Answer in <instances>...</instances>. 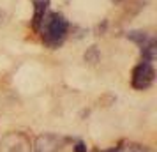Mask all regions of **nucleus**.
I'll return each instance as SVG.
<instances>
[{"label": "nucleus", "instance_id": "1", "mask_svg": "<svg viewBox=\"0 0 157 152\" xmlns=\"http://www.w3.org/2000/svg\"><path fill=\"white\" fill-rule=\"evenodd\" d=\"M67 30H69V23L62 14L58 13H46L43 21L39 25L37 32H41L43 41L50 48H58L60 44L65 41L67 37Z\"/></svg>", "mask_w": 157, "mask_h": 152}, {"label": "nucleus", "instance_id": "2", "mask_svg": "<svg viewBox=\"0 0 157 152\" xmlns=\"http://www.w3.org/2000/svg\"><path fill=\"white\" fill-rule=\"evenodd\" d=\"M0 152H32V142L21 131H9L2 136Z\"/></svg>", "mask_w": 157, "mask_h": 152}, {"label": "nucleus", "instance_id": "3", "mask_svg": "<svg viewBox=\"0 0 157 152\" xmlns=\"http://www.w3.org/2000/svg\"><path fill=\"white\" fill-rule=\"evenodd\" d=\"M154 80H155V69H154V64L148 60H141L132 69L131 83L136 90H147L154 83Z\"/></svg>", "mask_w": 157, "mask_h": 152}, {"label": "nucleus", "instance_id": "4", "mask_svg": "<svg viewBox=\"0 0 157 152\" xmlns=\"http://www.w3.org/2000/svg\"><path fill=\"white\" fill-rule=\"evenodd\" d=\"M65 140L53 133H43L32 143V152H58L64 147Z\"/></svg>", "mask_w": 157, "mask_h": 152}, {"label": "nucleus", "instance_id": "5", "mask_svg": "<svg viewBox=\"0 0 157 152\" xmlns=\"http://www.w3.org/2000/svg\"><path fill=\"white\" fill-rule=\"evenodd\" d=\"M48 13V0H34V29H39L43 18Z\"/></svg>", "mask_w": 157, "mask_h": 152}, {"label": "nucleus", "instance_id": "6", "mask_svg": "<svg viewBox=\"0 0 157 152\" xmlns=\"http://www.w3.org/2000/svg\"><path fill=\"white\" fill-rule=\"evenodd\" d=\"M113 152H150V150H148V147L140 145V143H124L120 147L113 149Z\"/></svg>", "mask_w": 157, "mask_h": 152}, {"label": "nucleus", "instance_id": "7", "mask_svg": "<svg viewBox=\"0 0 157 152\" xmlns=\"http://www.w3.org/2000/svg\"><path fill=\"white\" fill-rule=\"evenodd\" d=\"M85 60H97V51H95V48H92L90 50V53H85Z\"/></svg>", "mask_w": 157, "mask_h": 152}, {"label": "nucleus", "instance_id": "8", "mask_svg": "<svg viewBox=\"0 0 157 152\" xmlns=\"http://www.w3.org/2000/svg\"><path fill=\"white\" fill-rule=\"evenodd\" d=\"M74 152H86L85 145L81 143V142H78V143H76V147H74Z\"/></svg>", "mask_w": 157, "mask_h": 152}, {"label": "nucleus", "instance_id": "9", "mask_svg": "<svg viewBox=\"0 0 157 152\" xmlns=\"http://www.w3.org/2000/svg\"><path fill=\"white\" fill-rule=\"evenodd\" d=\"M104 152H113V149H109V150H104Z\"/></svg>", "mask_w": 157, "mask_h": 152}, {"label": "nucleus", "instance_id": "10", "mask_svg": "<svg viewBox=\"0 0 157 152\" xmlns=\"http://www.w3.org/2000/svg\"><path fill=\"white\" fill-rule=\"evenodd\" d=\"M115 2H120V0H115Z\"/></svg>", "mask_w": 157, "mask_h": 152}, {"label": "nucleus", "instance_id": "11", "mask_svg": "<svg viewBox=\"0 0 157 152\" xmlns=\"http://www.w3.org/2000/svg\"><path fill=\"white\" fill-rule=\"evenodd\" d=\"M0 20H2V14H0Z\"/></svg>", "mask_w": 157, "mask_h": 152}]
</instances>
